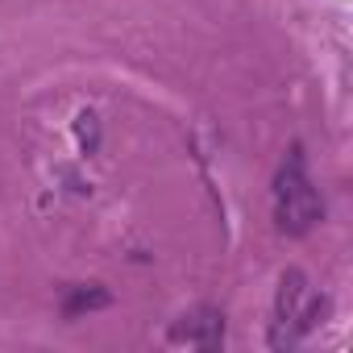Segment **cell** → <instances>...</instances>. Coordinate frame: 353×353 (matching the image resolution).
<instances>
[{
  "instance_id": "6da1fadb",
  "label": "cell",
  "mask_w": 353,
  "mask_h": 353,
  "mask_svg": "<svg viewBox=\"0 0 353 353\" xmlns=\"http://www.w3.org/2000/svg\"><path fill=\"white\" fill-rule=\"evenodd\" d=\"M320 196L316 188L307 183V170H303V158L299 150L287 154V162L279 166V179H274V216H279V229L283 233H307L316 221H320Z\"/></svg>"
},
{
  "instance_id": "3957f363",
  "label": "cell",
  "mask_w": 353,
  "mask_h": 353,
  "mask_svg": "<svg viewBox=\"0 0 353 353\" xmlns=\"http://www.w3.org/2000/svg\"><path fill=\"white\" fill-rule=\"evenodd\" d=\"M112 303V295L108 291H100V287H83V291H75L71 299H67V316H79V312H92V307H108Z\"/></svg>"
},
{
  "instance_id": "7a4b0ae2",
  "label": "cell",
  "mask_w": 353,
  "mask_h": 353,
  "mask_svg": "<svg viewBox=\"0 0 353 353\" xmlns=\"http://www.w3.org/2000/svg\"><path fill=\"white\" fill-rule=\"evenodd\" d=\"M303 295H307V287H303V274H299V270H287V274H283V287H279V320H274V324H279V332L303 316V312H299ZM279 332H274V341H279Z\"/></svg>"
}]
</instances>
